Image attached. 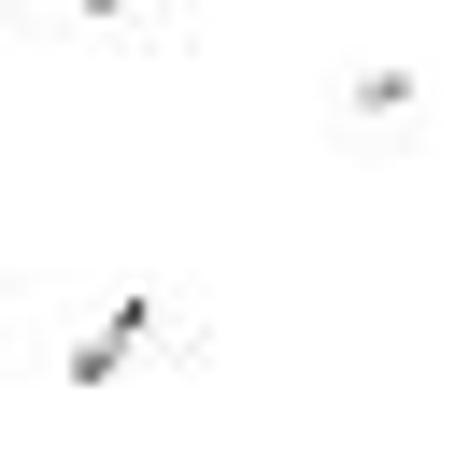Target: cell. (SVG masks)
Returning <instances> with one entry per match:
<instances>
[{"mask_svg": "<svg viewBox=\"0 0 455 455\" xmlns=\"http://www.w3.org/2000/svg\"><path fill=\"white\" fill-rule=\"evenodd\" d=\"M85 14H142V0H85Z\"/></svg>", "mask_w": 455, "mask_h": 455, "instance_id": "cell-1", "label": "cell"}]
</instances>
